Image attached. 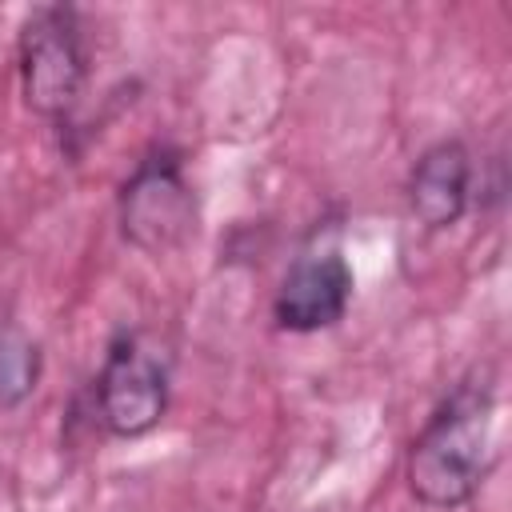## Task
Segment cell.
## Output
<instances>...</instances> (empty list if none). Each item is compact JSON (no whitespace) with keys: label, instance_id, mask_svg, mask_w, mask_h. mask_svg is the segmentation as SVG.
<instances>
[{"label":"cell","instance_id":"7","mask_svg":"<svg viewBox=\"0 0 512 512\" xmlns=\"http://www.w3.org/2000/svg\"><path fill=\"white\" fill-rule=\"evenodd\" d=\"M40 380V348L20 332L4 328L0 332V412L20 408Z\"/></svg>","mask_w":512,"mask_h":512},{"label":"cell","instance_id":"1","mask_svg":"<svg viewBox=\"0 0 512 512\" xmlns=\"http://www.w3.org/2000/svg\"><path fill=\"white\" fill-rule=\"evenodd\" d=\"M496 388L488 368L464 376L432 412L408 452V488L428 508H460L476 496L492 464Z\"/></svg>","mask_w":512,"mask_h":512},{"label":"cell","instance_id":"3","mask_svg":"<svg viewBox=\"0 0 512 512\" xmlns=\"http://www.w3.org/2000/svg\"><path fill=\"white\" fill-rule=\"evenodd\" d=\"M164 408H168V352L144 332L116 336L96 376L100 424L112 436L132 440L152 432Z\"/></svg>","mask_w":512,"mask_h":512},{"label":"cell","instance_id":"6","mask_svg":"<svg viewBox=\"0 0 512 512\" xmlns=\"http://www.w3.org/2000/svg\"><path fill=\"white\" fill-rule=\"evenodd\" d=\"M472 156L460 140H440L420 152L408 176V204L424 228H452L468 208Z\"/></svg>","mask_w":512,"mask_h":512},{"label":"cell","instance_id":"2","mask_svg":"<svg viewBox=\"0 0 512 512\" xmlns=\"http://www.w3.org/2000/svg\"><path fill=\"white\" fill-rule=\"evenodd\" d=\"M88 76V52L72 8H36L20 28V88L24 104L44 120H64Z\"/></svg>","mask_w":512,"mask_h":512},{"label":"cell","instance_id":"4","mask_svg":"<svg viewBox=\"0 0 512 512\" xmlns=\"http://www.w3.org/2000/svg\"><path fill=\"white\" fill-rule=\"evenodd\" d=\"M120 232L140 252H172L196 232V200L172 152L140 160L120 192Z\"/></svg>","mask_w":512,"mask_h":512},{"label":"cell","instance_id":"5","mask_svg":"<svg viewBox=\"0 0 512 512\" xmlns=\"http://www.w3.org/2000/svg\"><path fill=\"white\" fill-rule=\"evenodd\" d=\"M352 300V268L344 256H304L288 268L280 280V292L272 300V316L284 332H320L332 328Z\"/></svg>","mask_w":512,"mask_h":512}]
</instances>
